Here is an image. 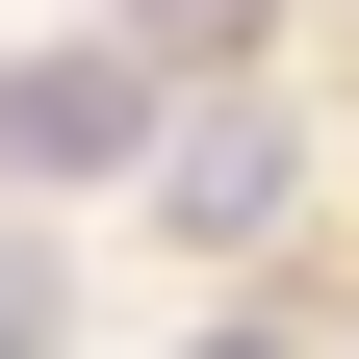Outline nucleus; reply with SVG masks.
<instances>
[{"label": "nucleus", "mask_w": 359, "mask_h": 359, "mask_svg": "<svg viewBox=\"0 0 359 359\" xmlns=\"http://www.w3.org/2000/svg\"><path fill=\"white\" fill-rule=\"evenodd\" d=\"M180 128V77L128 26H0V205H128Z\"/></svg>", "instance_id": "nucleus-2"}, {"label": "nucleus", "mask_w": 359, "mask_h": 359, "mask_svg": "<svg viewBox=\"0 0 359 359\" xmlns=\"http://www.w3.org/2000/svg\"><path fill=\"white\" fill-rule=\"evenodd\" d=\"M154 359H334V334H308L283 283H180V334H154Z\"/></svg>", "instance_id": "nucleus-3"}, {"label": "nucleus", "mask_w": 359, "mask_h": 359, "mask_svg": "<svg viewBox=\"0 0 359 359\" xmlns=\"http://www.w3.org/2000/svg\"><path fill=\"white\" fill-rule=\"evenodd\" d=\"M308 205H334V128H308L283 77H180L154 180H128V231H154L180 283H283V257H308Z\"/></svg>", "instance_id": "nucleus-1"}, {"label": "nucleus", "mask_w": 359, "mask_h": 359, "mask_svg": "<svg viewBox=\"0 0 359 359\" xmlns=\"http://www.w3.org/2000/svg\"><path fill=\"white\" fill-rule=\"evenodd\" d=\"M334 359H359V334H334Z\"/></svg>", "instance_id": "nucleus-4"}]
</instances>
